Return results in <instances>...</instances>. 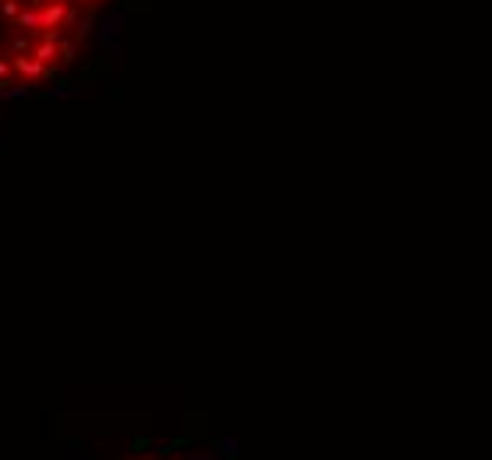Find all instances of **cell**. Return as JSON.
<instances>
[{"label": "cell", "instance_id": "obj_7", "mask_svg": "<svg viewBox=\"0 0 492 460\" xmlns=\"http://www.w3.org/2000/svg\"><path fill=\"white\" fill-rule=\"evenodd\" d=\"M92 25H96V14H92V8H89V14L81 18V25L75 29V36H71V39H75V43H78V39H86V36L92 32Z\"/></svg>", "mask_w": 492, "mask_h": 460}, {"label": "cell", "instance_id": "obj_4", "mask_svg": "<svg viewBox=\"0 0 492 460\" xmlns=\"http://www.w3.org/2000/svg\"><path fill=\"white\" fill-rule=\"evenodd\" d=\"M75 53H78V43H75V39H68L64 32H60V36H57V64H71Z\"/></svg>", "mask_w": 492, "mask_h": 460}, {"label": "cell", "instance_id": "obj_5", "mask_svg": "<svg viewBox=\"0 0 492 460\" xmlns=\"http://www.w3.org/2000/svg\"><path fill=\"white\" fill-rule=\"evenodd\" d=\"M32 43H36V39H32V36H25V32H18V36L11 39V47H8V50H11V53H29V50H32Z\"/></svg>", "mask_w": 492, "mask_h": 460}, {"label": "cell", "instance_id": "obj_1", "mask_svg": "<svg viewBox=\"0 0 492 460\" xmlns=\"http://www.w3.org/2000/svg\"><path fill=\"white\" fill-rule=\"evenodd\" d=\"M8 60H11V75H22V78H53V71H57L50 64H39L29 53H11Z\"/></svg>", "mask_w": 492, "mask_h": 460}, {"label": "cell", "instance_id": "obj_6", "mask_svg": "<svg viewBox=\"0 0 492 460\" xmlns=\"http://www.w3.org/2000/svg\"><path fill=\"white\" fill-rule=\"evenodd\" d=\"M22 11V0H0V18H4V22L11 25L14 22V14Z\"/></svg>", "mask_w": 492, "mask_h": 460}, {"label": "cell", "instance_id": "obj_10", "mask_svg": "<svg viewBox=\"0 0 492 460\" xmlns=\"http://www.w3.org/2000/svg\"><path fill=\"white\" fill-rule=\"evenodd\" d=\"M22 4H29V0H22Z\"/></svg>", "mask_w": 492, "mask_h": 460}, {"label": "cell", "instance_id": "obj_3", "mask_svg": "<svg viewBox=\"0 0 492 460\" xmlns=\"http://www.w3.org/2000/svg\"><path fill=\"white\" fill-rule=\"evenodd\" d=\"M14 29H22L25 36H36V32H43L39 29V8L36 4H22V11L14 14V22H11Z\"/></svg>", "mask_w": 492, "mask_h": 460}, {"label": "cell", "instance_id": "obj_2", "mask_svg": "<svg viewBox=\"0 0 492 460\" xmlns=\"http://www.w3.org/2000/svg\"><path fill=\"white\" fill-rule=\"evenodd\" d=\"M57 36H60V32H39V39L32 43V50H29V57H36L39 64L57 68Z\"/></svg>", "mask_w": 492, "mask_h": 460}, {"label": "cell", "instance_id": "obj_9", "mask_svg": "<svg viewBox=\"0 0 492 460\" xmlns=\"http://www.w3.org/2000/svg\"><path fill=\"white\" fill-rule=\"evenodd\" d=\"M78 4H86V8H96V4H103V0H78Z\"/></svg>", "mask_w": 492, "mask_h": 460}, {"label": "cell", "instance_id": "obj_8", "mask_svg": "<svg viewBox=\"0 0 492 460\" xmlns=\"http://www.w3.org/2000/svg\"><path fill=\"white\" fill-rule=\"evenodd\" d=\"M78 25V8L68 0V8H64V22H60V29H75Z\"/></svg>", "mask_w": 492, "mask_h": 460}]
</instances>
